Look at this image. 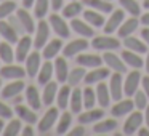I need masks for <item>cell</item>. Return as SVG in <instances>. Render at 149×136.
<instances>
[{"instance_id":"6da1fadb","label":"cell","mask_w":149,"mask_h":136,"mask_svg":"<svg viewBox=\"0 0 149 136\" xmlns=\"http://www.w3.org/2000/svg\"><path fill=\"white\" fill-rule=\"evenodd\" d=\"M50 37V23L47 24V21L40 19V23L36 26V39H34V46L37 50L43 48L47 45V40Z\"/></svg>"},{"instance_id":"7a4b0ae2","label":"cell","mask_w":149,"mask_h":136,"mask_svg":"<svg viewBox=\"0 0 149 136\" xmlns=\"http://www.w3.org/2000/svg\"><path fill=\"white\" fill-rule=\"evenodd\" d=\"M91 46L95 50H101V51H107V50H116L120 46V42L117 39H112L106 34V35H100L96 39H93Z\"/></svg>"},{"instance_id":"3957f363","label":"cell","mask_w":149,"mask_h":136,"mask_svg":"<svg viewBox=\"0 0 149 136\" xmlns=\"http://www.w3.org/2000/svg\"><path fill=\"white\" fill-rule=\"evenodd\" d=\"M139 82H141V74L138 72V69H135L127 75L125 82H123V93L127 96H135V93L138 91Z\"/></svg>"},{"instance_id":"277c9868","label":"cell","mask_w":149,"mask_h":136,"mask_svg":"<svg viewBox=\"0 0 149 136\" xmlns=\"http://www.w3.org/2000/svg\"><path fill=\"white\" fill-rule=\"evenodd\" d=\"M52 29L56 32V35L61 37V39H68L71 35V31H69V26L66 24V21L63 18H59L58 15H50V19H48Z\"/></svg>"},{"instance_id":"5b68a950","label":"cell","mask_w":149,"mask_h":136,"mask_svg":"<svg viewBox=\"0 0 149 136\" xmlns=\"http://www.w3.org/2000/svg\"><path fill=\"white\" fill-rule=\"evenodd\" d=\"M109 91H111V98H112L114 101H120V99H122L123 82H122V74H120V72H116V74L111 75Z\"/></svg>"},{"instance_id":"8992f818","label":"cell","mask_w":149,"mask_h":136,"mask_svg":"<svg viewBox=\"0 0 149 136\" xmlns=\"http://www.w3.org/2000/svg\"><path fill=\"white\" fill-rule=\"evenodd\" d=\"M31 46H32V39L29 35H24V37H21V40H18L16 51H15V58H16L18 62L26 61V58L29 56Z\"/></svg>"},{"instance_id":"52a82bcc","label":"cell","mask_w":149,"mask_h":136,"mask_svg":"<svg viewBox=\"0 0 149 136\" xmlns=\"http://www.w3.org/2000/svg\"><path fill=\"white\" fill-rule=\"evenodd\" d=\"M56 120H58V109H56V107H52V109L47 110V114L39 122V131L42 133V135H45V133L56 123Z\"/></svg>"},{"instance_id":"ba28073f","label":"cell","mask_w":149,"mask_h":136,"mask_svg":"<svg viewBox=\"0 0 149 136\" xmlns=\"http://www.w3.org/2000/svg\"><path fill=\"white\" fill-rule=\"evenodd\" d=\"M143 123V114L141 112H132L128 115V119L123 123V133L125 135H135L136 130L141 126Z\"/></svg>"},{"instance_id":"9c48e42d","label":"cell","mask_w":149,"mask_h":136,"mask_svg":"<svg viewBox=\"0 0 149 136\" xmlns=\"http://www.w3.org/2000/svg\"><path fill=\"white\" fill-rule=\"evenodd\" d=\"M111 75V72H109V69L107 67H93V71L91 72H88V74H85V77H84V80H85V83L87 85H91V83H96V82H101V80H104V78H107Z\"/></svg>"},{"instance_id":"30bf717a","label":"cell","mask_w":149,"mask_h":136,"mask_svg":"<svg viewBox=\"0 0 149 136\" xmlns=\"http://www.w3.org/2000/svg\"><path fill=\"white\" fill-rule=\"evenodd\" d=\"M24 90V82L23 78H16V80L10 82L7 87L2 90V96L5 99H10V98H16L18 94H21V91Z\"/></svg>"},{"instance_id":"8fae6325","label":"cell","mask_w":149,"mask_h":136,"mask_svg":"<svg viewBox=\"0 0 149 136\" xmlns=\"http://www.w3.org/2000/svg\"><path fill=\"white\" fill-rule=\"evenodd\" d=\"M123 23V11L122 10H114L112 13H111V18L107 19V23L104 24V32L109 35V34H112L114 31L119 29V26Z\"/></svg>"},{"instance_id":"7c38bea8","label":"cell","mask_w":149,"mask_h":136,"mask_svg":"<svg viewBox=\"0 0 149 136\" xmlns=\"http://www.w3.org/2000/svg\"><path fill=\"white\" fill-rule=\"evenodd\" d=\"M88 46V42L85 39H75L72 40V42H69L68 45L64 46V58H71V56L77 55V53L84 51V50H87Z\"/></svg>"},{"instance_id":"4fadbf2b","label":"cell","mask_w":149,"mask_h":136,"mask_svg":"<svg viewBox=\"0 0 149 136\" xmlns=\"http://www.w3.org/2000/svg\"><path fill=\"white\" fill-rule=\"evenodd\" d=\"M26 69L19 67V66H13V64H7L5 67L0 69V75L10 80H16V78H23L26 75Z\"/></svg>"},{"instance_id":"5bb4252c","label":"cell","mask_w":149,"mask_h":136,"mask_svg":"<svg viewBox=\"0 0 149 136\" xmlns=\"http://www.w3.org/2000/svg\"><path fill=\"white\" fill-rule=\"evenodd\" d=\"M133 107H135V101L133 99H123V101L116 103V106L111 109V114L114 117H122V115H127V114L132 112Z\"/></svg>"},{"instance_id":"9a60e30c","label":"cell","mask_w":149,"mask_h":136,"mask_svg":"<svg viewBox=\"0 0 149 136\" xmlns=\"http://www.w3.org/2000/svg\"><path fill=\"white\" fill-rule=\"evenodd\" d=\"M40 69V55L37 51L29 53V56L26 58V72L29 77H34V75L39 74Z\"/></svg>"},{"instance_id":"2e32d148","label":"cell","mask_w":149,"mask_h":136,"mask_svg":"<svg viewBox=\"0 0 149 136\" xmlns=\"http://www.w3.org/2000/svg\"><path fill=\"white\" fill-rule=\"evenodd\" d=\"M61 48H63L61 37H59V39H55V40H50V42H47V45L43 46V58L45 59L56 58L58 53L61 51Z\"/></svg>"},{"instance_id":"e0dca14e","label":"cell","mask_w":149,"mask_h":136,"mask_svg":"<svg viewBox=\"0 0 149 136\" xmlns=\"http://www.w3.org/2000/svg\"><path fill=\"white\" fill-rule=\"evenodd\" d=\"M103 61L106 62L107 66H109L112 71H116V72H120V74H123L125 72V64H123V61L119 58V56H116L114 53H104V56H103Z\"/></svg>"},{"instance_id":"ac0fdd59","label":"cell","mask_w":149,"mask_h":136,"mask_svg":"<svg viewBox=\"0 0 149 136\" xmlns=\"http://www.w3.org/2000/svg\"><path fill=\"white\" fill-rule=\"evenodd\" d=\"M26 99L34 110H39L40 107H42V98H40V94H39V90H37L34 85H31V87L26 88Z\"/></svg>"},{"instance_id":"d6986e66","label":"cell","mask_w":149,"mask_h":136,"mask_svg":"<svg viewBox=\"0 0 149 136\" xmlns=\"http://www.w3.org/2000/svg\"><path fill=\"white\" fill-rule=\"evenodd\" d=\"M53 72H55V64H52V62L47 59V62L45 64H42L40 66V69H39V77H37V80H39V83L40 85H47L50 82V78L53 77Z\"/></svg>"},{"instance_id":"ffe728a7","label":"cell","mask_w":149,"mask_h":136,"mask_svg":"<svg viewBox=\"0 0 149 136\" xmlns=\"http://www.w3.org/2000/svg\"><path fill=\"white\" fill-rule=\"evenodd\" d=\"M138 24H139L138 18H130V19L123 21V24H120L119 29H117L119 37H120V39H125V37L132 35V32H135V31H136Z\"/></svg>"},{"instance_id":"44dd1931","label":"cell","mask_w":149,"mask_h":136,"mask_svg":"<svg viewBox=\"0 0 149 136\" xmlns=\"http://www.w3.org/2000/svg\"><path fill=\"white\" fill-rule=\"evenodd\" d=\"M56 94H58V83L56 82H48L43 88V94H42V103L45 106H50V104L55 101Z\"/></svg>"},{"instance_id":"7402d4cb","label":"cell","mask_w":149,"mask_h":136,"mask_svg":"<svg viewBox=\"0 0 149 136\" xmlns=\"http://www.w3.org/2000/svg\"><path fill=\"white\" fill-rule=\"evenodd\" d=\"M84 18H85V21H87L88 24L96 26V27H101V26H104V24H106L103 13H100L98 10H93V8H91V10H85Z\"/></svg>"},{"instance_id":"603a6c76","label":"cell","mask_w":149,"mask_h":136,"mask_svg":"<svg viewBox=\"0 0 149 136\" xmlns=\"http://www.w3.org/2000/svg\"><path fill=\"white\" fill-rule=\"evenodd\" d=\"M103 58L98 55H79L77 56V64L84 66V67H100Z\"/></svg>"},{"instance_id":"cb8c5ba5","label":"cell","mask_w":149,"mask_h":136,"mask_svg":"<svg viewBox=\"0 0 149 136\" xmlns=\"http://www.w3.org/2000/svg\"><path fill=\"white\" fill-rule=\"evenodd\" d=\"M55 74L58 82H68V75H69V69H68V62L64 58L58 56L55 61Z\"/></svg>"},{"instance_id":"d4e9b609","label":"cell","mask_w":149,"mask_h":136,"mask_svg":"<svg viewBox=\"0 0 149 136\" xmlns=\"http://www.w3.org/2000/svg\"><path fill=\"white\" fill-rule=\"evenodd\" d=\"M15 112H16V115L19 117L21 120L31 123V125L37 122V115L34 114L32 107H26V106H21V104H18V106L15 107Z\"/></svg>"},{"instance_id":"484cf974","label":"cell","mask_w":149,"mask_h":136,"mask_svg":"<svg viewBox=\"0 0 149 136\" xmlns=\"http://www.w3.org/2000/svg\"><path fill=\"white\" fill-rule=\"evenodd\" d=\"M104 117V110L103 109H88L85 114H82V115H79V122L82 123V125H87V123H91V122H98V120H101Z\"/></svg>"},{"instance_id":"4316f807","label":"cell","mask_w":149,"mask_h":136,"mask_svg":"<svg viewBox=\"0 0 149 136\" xmlns=\"http://www.w3.org/2000/svg\"><path fill=\"white\" fill-rule=\"evenodd\" d=\"M18 19H19L21 26L26 29L27 34H32L34 29H36V26H34V19L32 16H31V13H27V8H23V10H18Z\"/></svg>"},{"instance_id":"83f0119b","label":"cell","mask_w":149,"mask_h":136,"mask_svg":"<svg viewBox=\"0 0 149 136\" xmlns=\"http://www.w3.org/2000/svg\"><path fill=\"white\" fill-rule=\"evenodd\" d=\"M123 43H125V46L128 50H132V51H136L139 53V55H143V53H148V46H146V43H143L139 39H136V37H125V40H123Z\"/></svg>"},{"instance_id":"f1b7e54d","label":"cell","mask_w":149,"mask_h":136,"mask_svg":"<svg viewBox=\"0 0 149 136\" xmlns=\"http://www.w3.org/2000/svg\"><path fill=\"white\" fill-rule=\"evenodd\" d=\"M69 106L74 114H79L84 107V91L82 90H72L71 99H69Z\"/></svg>"},{"instance_id":"f546056e","label":"cell","mask_w":149,"mask_h":136,"mask_svg":"<svg viewBox=\"0 0 149 136\" xmlns=\"http://www.w3.org/2000/svg\"><path fill=\"white\" fill-rule=\"evenodd\" d=\"M71 26H72V29H74L77 34H80L82 37H93V35H95V31L91 29V27L88 26L85 21H80V19H75V18H72Z\"/></svg>"},{"instance_id":"4dcf8cb0","label":"cell","mask_w":149,"mask_h":136,"mask_svg":"<svg viewBox=\"0 0 149 136\" xmlns=\"http://www.w3.org/2000/svg\"><path fill=\"white\" fill-rule=\"evenodd\" d=\"M84 3L93 10H98L100 13H111L112 11V2H107V0H84Z\"/></svg>"},{"instance_id":"1f68e13d","label":"cell","mask_w":149,"mask_h":136,"mask_svg":"<svg viewBox=\"0 0 149 136\" xmlns=\"http://www.w3.org/2000/svg\"><path fill=\"white\" fill-rule=\"evenodd\" d=\"M0 35L10 43H18V34L8 23L0 19Z\"/></svg>"},{"instance_id":"d6a6232c","label":"cell","mask_w":149,"mask_h":136,"mask_svg":"<svg viewBox=\"0 0 149 136\" xmlns=\"http://www.w3.org/2000/svg\"><path fill=\"white\" fill-rule=\"evenodd\" d=\"M96 99H98V104L101 107H107L109 106V101H111V91H109V87L106 83H100L96 88Z\"/></svg>"},{"instance_id":"836d02e7","label":"cell","mask_w":149,"mask_h":136,"mask_svg":"<svg viewBox=\"0 0 149 136\" xmlns=\"http://www.w3.org/2000/svg\"><path fill=\"white\" fill-rule=\"evenodd\" d=\"M117 128V122L112 119L109 120H101V122H98L96 125L93 126V133L95 135H106V133H111L112 130Z\"/></svg>"},{"instance_id":"e575fe53","label":"cell","mask_w":149,"mask_h":136,"mask_svg":"<svg viewBox=\"0 0 149 136\" xmlns=\"http://www.w3.org/2000/svg\"><path fill=\"white\" fill-rule=\"evenodd\" d=\"M71 85H64L59 88L58 94H56V101H58V107L59 109H66L69 106V99H71Z\"/></svg>"},{"instance_id":"d590c367","label":"cell","mask_w":149,"mask_h":136,"mask_svg":"<svg viewBox=\"0 0 149 136\" xmlns=\"http://www.w3.org/2000/svg\"><path fill=\"white\" fill-rule=\"evenodd\" d=\"M122 59H123V62H125V64H128L130 67H133V69H139V67H143V66H144L143 59L139 58L136 53H133V51H123L122 53Z\"/></svg>"},{"instance_id":"8d00e7d4","label":"cell","mask_w":149,"mask_h":136,"mask_svg":"<svg viewBox=\"0 0 149 136\" xmlns=\"http://www.w3.org/2000/svg\"><path fill=\"white\" fill-rule=\"evenodd\" d=\"M0 59L7 64H11L15 59V51L11 50L10 42H2L0 43Z\"/></svg>"},{"instance_id":"74e56055","label":"cell","mask_w":149,"mask_h":136,"mask_svg":"<svg viewBox=\"0 0 149 136\" xmlns=\"http://www.w3.org/2000/svg\"><path fill=\"white\" fill-rule=\"evenodd\" d=\"M85 77V69L84 67H75L72 71H69V75H68V85L71 87H75L79 85Z\"/></svg>"},{"instance_id":"f35d334b","label":"cell","mask_w":149,"mask_h":136,"mask_svg":"<svg viewBox=\"0 0 149 136\" xmlns=\"http://www.w3.org/2000/svg\"><path fill=\"white\" fill-rule=\"evenodd\" d=\"M95 103H96V90L90 87L84 88V107L85 109H93Z\"/></svg>"},{"instance_id":"ab89813d","label":"cell","mask_w":149,"mask_h":136,"mask_svg":"<svg viewBox=\"0 0 149 136\" xmlns=\"http://www.w3.org/2000/svg\"><path fill=\"white\" fill-rule=\"evenodd\" d=\"M79 13H82V3H79V2H71V3L66 5L64 10H63V16L69 18V19L75 18Z\"/></svg>"},{"instance_id":"60d3db41","label":"cell","mask_w":149,"mask_h":136,"mask_svg":"<svg viewBox=\"0 0 149 136\" xmlns=\"http://www.w3.org/2000/svg\"><path fill=\"white\" fill-rule=\"evenodd\" d=\"M119 3H120V7H122L127 13L132 15V16H138L139 15V5H138L136 0H119Z\"/></svg>"},{"instance_id":"b9f144b4","label":"cell","mask_w":149,"mask_h":136,"mask_svg":"<svg viewBox=\"0 0 149 136\" xmlns=\"http://www.w3.org/2000/svg\"><path fill=\"white\" fill-rule=\"evenodd\" d=\"M48 7H50V0H36V3H34L36 16L39 19H43L45 15L48 13Z\"/></svg>"},{"instance_id":"7bdbcfd3","label":"cell","mask_w":149,"mask_h":136,"mask_svg":"<svg viewBox=\"0 0 149 136\" xmlns=\"http://www.w3.org/2000/svg\"><path fill=\"white\" fill-rule=\"evenodd\" d=\"M71 122H72V115L69 112H64L61 115V119H59V122H58L56 133H58V135H64V133L68 131V128L71 126Z\"/></svg>"},{"instance_id":"ee69618b","label":"cell","mask_w":149,"mask_h":136,"mask_svg":"<svg viewBox=\"0 0 149 136\" xmlns=\"http://www.w3.org/2000/svg\"><path fill=\"white\" fill-rule=\"evenodd\" d=\"M19 131H21V122L16 120V119L11 120V122L3 128V135L5 136H16V135H19Z\"/></svg>"},{"instance_id":"f6af8a7d","label":"cell","mask_w":149,"mask_h":136,"mask_svg":"<svg viewBox=\"0 0 149 136\" xmlns=\"http://www.w3.org/2000/svg\"><path fill=\"white\" fill-rule=\"evenodd\" d=\"M16 10V3H15L13 0H8V2H3V3H0V19H3L7 18L10 13Z\"/></svg>"},{"instance_id":"bcb514c9","label":"cell","mask_w":149,"mask_h":136,"mask_svg":"<svg viewBox=\"0 0 149 136\" xmlns=\"http://www.w3.org/2000/svg\"><path fill=\"white\" fill-rule=\"evenodd\" d=\"M133 101H135V106L138 109H146V106H148V94L144 91H136Z\"/></svg>"},{"instance_id":"7dc6e473","label":"cell","mask_w":149,"mask_h":136,"mask_svg":"<svg viewBox=\"0 0 149 136\" xmlns=\"http://www.w3.org/2000/svg\"><path fill=\"white\" fill-rule=\"evenodd\" d=\"M0 117H2V119H11V117H13V110H11L5 103H2V101H0Z\"/></svg>"},{"instance_id":"c3c4849f","label":"cell","mask_w":149,"mask_h":136,"mask_svg":"<svg viewBox=\"0 0 149 136\" xmlns=\"http://www.w3.org/2000/svg\"><path fill=\"white\" fill-rule=\"evenodd\" d=\"M85 135V128L82 126V123L79 126H75V128H72L71 131H69V136H84Z\"/></svg>"},{"instance_id":"681fc988","label":"cell","mask_w":149,"mask_h":136,"mask_svg":"<svg viewBox=\"0 0 149 136\" xmlns=\"http://www.w3.org/2000/svg\"><path fill=\"white\" fill-rule=\"evenodd\" d=\"M141 83H143V90H144V93L148 94V98H149V77H143Z\"/></svg>"},{"instance_id":"f907efd6","label":"cell","mask_w":149,"mask_h":136,"mask_svg":"<svg viewBox=\"0 0 149 136\" xmlns=\"http://www.w3.org/2000/svg\"><path fill=\"white\" fill-rule=\"evenodd\" d=\"M50 3H52V8L55 11H58L59 8L63 7V0H50Z\"/></svg>"},{"instance_id":"816d5d0a","label":"cell","mask_w":149,"mask_h":136,"mask_svg":"<svg viewBox=\"0 0 149 136\" xmlns=\"http://www.w3.org/2000/svg\"><path fill=\"white\" fill-rule=\"evenodd\" d=\"M23 135L24 136H32L34 135V128L31 126V123L27 126H24V130H23Z\"/></svg>"},{"instance_id":"f5cc1de1","label":"cell","mask_w":149,"mask_h":136,"mask_svg":"<svg viewBox=\"0 0 149 136\" xmlns=\"http://www.w3.org/2000/svg\"><path fill=\"white\" fill-rule=\"evenodd\" d=\"M141 37L146 40V43L149 45V27H146V29H143V31H141Z\"/></svg>"},{"instance_id":"db71d44e","label":"cell","mask_w":149,"mask_h":136,"mask_svg":"<svg viewBox=\"0 0 149 136\" xmlns=\"http://www.w3.org/2000/svg\"><path fill=\"white\" fill-rule=\"evenodd\" d=\"M34 3H36V0H23V7H24V8L34 7Z\"/></svg>"},{"instance_id":"11a10c76","label":"cell","mask_w":149,"mask_h":136,"mask_svg":"<svg viewBox=\"0 0 149 136\" xmlns=\"http://www.w3.org/2000/svg\"><path fill=\"white\" fill-rule=\"evenodd\" d=\"M141 23L144 24V26H149V13L143 15V18H141Z\"/></svg>"},{"instance_id":"9f6ffc18","label":"cell","mask_w":149,"mask_h":136,"mask_svg":"<svg viewBox=\"0 0 149 136\" xmlns=\"http://www.w3.org/2000/svg\"><path fill=\"white\" fill-rule=\"evenodd\" d=\"M138 135H139V136H149V130H148V128H141V130L138 131Z\"/></svg>"},{"instance_id":"6f0895ef","label":"cell","mask_w":149,"mask_h":136,"mask_svg":"<svg viewBox=\"0 0 149 136\" xmlns=\"http://www.w3.org/2000/svg\"><path fill=\"white\" fill-rule=\"evenodd\" d=\"M144 119H146V123H148V128H149V106H146V115H144Z\"/></svg>"},{"instance_id":"680465c9","label":"cell","mask_w":149,"mask_h":136,"mask_svg":"<svg viewBox=\"0 0 149 136\" xmlns=\"http://www.w3.org/2000/svg\"><path fill=\"white\" fill-rule=\"evenodd\" d=\"M144 67H146V71H148V74H149V53H148V58H146V62H144Z\"/></svg>"},{"instance_id":"91938a15","label":"cell","mask_w":149,"mask_h":136,"mask_svg":"<svg viewBox=\"0 0 149 136\" xmlns=\"http://www.w3.org/2000/svg\"><path fill=\"white\" fill-rule=\"evenodd\" d=\"M3 128H5V125H3V119L0 117V133H3Z\"/></svg>"},{"instance_id":"94428289","label":"cell","mask_w":149,"mask_h":136,"mask_svg":"<svg viewBox=\"0 0 149 136\" xmlns=\"http://www.w3.org/2000/svg\"><path fill=\"white\" fill-rule=\"evenodd\" d=\"M143 7H144L146 10H149V0H144V3H143Z\"/></svg>"},{"instance_id":"6125c7cd","label":"cell","mask_w":149,"mask_h":136,"mask_svg":"<svg viewBox=\"0 0 149 136\" xmlns=\"http://www.w3.org/2000/svg\"><path fill=\"white\" fill-rule=\"evenodd\" d=\"M0 88H2V78H0Z\"/></svg>"},{"instance_id":"be15d7a7","label":"cell","mask_w":149,"mask_h":136,"mask_svg":"<svg viewBox=\"0 0 149 136\" xmlns=\"http://www.w3.org/2000/svg\"><path fill=\"white\" fill-rule=\"evenodd\" d=\"M107 2H112V0H107Z\"/></svg>"}]
</instances>
